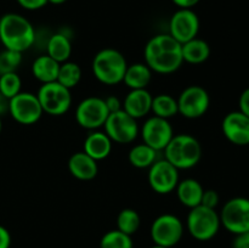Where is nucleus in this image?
<instances>
[{
	"label": "nucleus",
	"mask_w": 249,
	"mask_h": 248,
	"mask_svg": "<svg viewBox=\"0 0 249 248\" xmlns=\"http://www.w3.org/2000/svg\"><path fill=\"white\" fill-rule=\"evenodd\" d=\"M22 63V53L4 49L0 51V75L16 72Z\"/></svg>",
	"instance_id": "7c9ffc66"
},
{
	"label": "nucleus",
	"mask_w": 249,
	"mask_h": 248,
	"mask_svg": "<svg viewBox=\"0 0 249 248\" xmlns=\"http://www.w3.org/2000/svg\"><path fill=\"white\" fill-rule=\"evenodd\" d=\"M224 136L236 146L249 145V117L241 111H232L221 122Z\"/></svg>",
	"instance_id": "dca6fc26"
},
{
	"label": "nucleus",
	"mask_w": 249,
	"mask_h": 248,
	"mask_svg": "<svg viewBox=\"0 0 249 248\" xmlns=\"http://www.w3.org/2000/svg\"><path fill=\"white\" fill-rule=\"evenodd\" d=\"M11 246V235L5 226L0 225V248H10Z\"/></svg>",
	"instance_id": "e433bc0d"
},
{
	"label": "nucleus",
	"mask_w": 249,
	"mask_h": 248,
	"mask_svg": "<svg viewBox=\"0 0 249 248\" xmlns=\"http://www.w3.org/2000/svg\"><path fill=\"white\" fill-rule=\"evenodd\" d=\"M238 111L249 117V88L245 89L238 99Z\"/></svg>",
	"instance_id": "f704fd0d"
},
{
	"label": "nucleus",
	"mask_w": 249,
	"mask_h": 248,
	"mask_svg": "<svg viewBox=\"0 0 249 248\" xmlns=\"http://www.w3.org/2000/svg\"><path fill=\"white\" fill-rule=\"evenodd\" d=\"M43 108L40 106L36 94L21 91L10 99L9 114L15 122L22 125L36 124L43 116Z\"/></svg>",
	"instance_id": "f8f14e48"
},
{
	"label": "nucleus",
	"mask_w": 249,
	"mask_h": 248,
	"mask_svg": "<svg viewBox=\"0 0 249 248\" xmlns=\"http://www.w3.org/2000/svg\"><path fill=\"white\" fill-rule=\"evenodd\" d=\"M80 79H82V68L78 63L72 62V61H66L61 63L56 82L67 89L72 90L79 84Z\"/></svg>",
	"instance_id": "bb28decb"
},
{
	"label": "nucleus",
	"mask_w": 249,
	"mask_h": 248,
	"mask_svg": "<svg viewBox=\"0 0 249 248\" xmlns=\"http://www.w3.org/2000/svg\"><path fill=\"white\" fill-rule=\"evenodd\" d=\"M151 113L164 119H170L179 113L178 100L169 94H158L153 96Z\"/></svg>",
	"instance_id": "a878e982"
},
{
	"label": "nucleus",
	"mask_w": 249,
	"mask_h": 248,
	"mask_svg": "<svg viewBox=\"0 0 249 248\" xmlns=\"http://www.w3.org/2000/svg\"><path fill=\"white\" fill-rule=\"evenodd\" d=\"M2 130V122H1V117H0V134H1Z\"/></svg>",
	"instance_id": "79ce46f5"
},
{
	"label": "nucleus",
	"mask_w": 249,
	"mask_h": 248,
	"mask_svg": "<svg viewBox=\"0 0 249 248\" xmlns=\"http://www.w3.org/2000/svg\"><path fill=\"white\" fill-rule=\"evenodd\" d=\"M151 248H167V247H163V246H158V245H155V246H152V247Z\"/></svg>",
	"instance_id": "a19ab883"
},
{
	"label": "nucleus",
	"mask_w": 249,
	"mask_h": 248,
	"mask_svg": "<svg viewBox=\"0 0 249 248\" xmlns=\"http://www.w3.org/2000/svg\"><path fill=\"white\" fill-rule=\"evenodd\" d=\"M36 39V29L24 16L10 12L0 17V41L5 49L23 53L34 45Z\"/></svg>",
	"instance_id": "f03ea898"
},
{
	"label": "nucleus",
	"mask_w": 249,
	"mask_h": 248,
	"mask_svg": "<svg viewBox=\"0 0 249 248\" xmlns=\"http://www.w3.org/2000/svg\"><path fill=\"white\" fill-rule=\"evenodd\" d=\"M143 57L151 71L158 74H172L180 70L184 63L181 44L169 33L153 35L146 44Z\"/></svg>",
	"instance_id": "f257e3e1"
},
{
	"label": "nucleus",
	"mask_w": 249,
	"mask_h": 248,
	"mask_svg": "<svg viewBox=\"0 0 249 248\" xmlns=\"http://www.w3.org/2000/svg\"><path fill=\"white\" fill-rule=\"evenodd\" d=\"M44 113L49 116H63L70 111L72 106L71 90L61 85L58 82L41 84L36 92Z\"/></svg>",
	"instance_id": "423d86ee"
},
{
	"label": "nucleus",
	"mask_w": 249,
	"mask_h": 248,
	"mask_svg": "<svg viewBox=\"0 0 249 248\" xmlns=\"http://www.w3.org/2000/svg\"><path fill=\"white\" fill-rule=\"evenodd\" d=\"M219 201H220V197H219V194L215 191V190H204L203 196H202L201 204L204 207H208V208L215 209L218 207Z\"/></svg>",
	"instance_id": "2f4dec72"
},
{
	"label": "nucleus",
	"mask_w": 249,
	"mask_h": 248,
	"mask_svg": "<svg viewBox=\"0 0 249 248\" xmlns=\"http://www.w3.org/2000/svg\"><path fill=\"white\" fill-rule=\"evenodd\" d=\"M112 146H113V142L105 131L92 130L85 138L83 151L99 162L111 155Z\"/></svg>",
	"instance_id": "6ab92c4d"
},
{
	"label": "nucleus",
	"mask_w": 249,
	"mask_h": 248,
	"mask_svg": "<svg viewBox=\"0 0 249 248\" xmlns=\"http://www.w3.org/2000/svg\"><path fill=\"white\" fill-rule=\"evenodd\" d=\"M106 102V107L108 109L109 113H113V112H118L121 109H123V102L119 100V97H117L116 95H112L105 99Z\"/></svg>",
	"instance_id": "72a5a7b5"
},
{
	"label": "nucleus",
	"mask_w": 249,
	"mask_h": 248,
	"mask_svg": "<svg viewBox=\"0 0 249 248\" xmlns=\"http://www.w3.org/2000/svg\"><path fill=\"white\" fill-rule=\"evenodd\" d=\"M164 158L177 169H191L196 167L202 158V145L190 134H178L163 150Z\"/></svg>",
	"instance_id": "7ed1b4c3"
},
{
	"label": "nucleus",
	"mask_w": 249,
	"mask_h": 248,
	"mask_svg": "<svg viewBox=\"0 0 249 248\" xmlns=\"http://www.w3.org/2000/svg\"><path fill=\"white\" fill-rule=\"evenodd\" d=\"M22 80L17 72L5 73L0 75V92L7 99H12L22 91Z\"/></svg>",
	"instance_id": "c756f323"
},
{
	"label": "nucleus",
	"mask_w": 249,
	"mask_h": 248,
	"mask_svg": "<svg viewBox=\"0 0 249 248\" xmlns=\"http://www.w3.org/2000/svg\"><path fill=\"white\" fill-rule=\"evenodd\" d=\"M9 107H10V100L0 92V117L9 113Z\"/></svg>",
	"instance_id": "58836bf2"
},
{
	"label": "nucleus",
	"mask_w": 249,
	"mask_h": 248,
	"mask_svg": "<svg viewBox=\"0 0 249 248\" xmlns=\"http://www.w3.org/2000/svg\"><path fill=\"white\" fill-rule=\"evenodd\" d=\"M153 72L145 62H136L128 65L124 74L123 83L130 90L147 89L152 80Z\"/></svg>",
	"instance_id": "412c9836"
},
{
	"label": "nucleus",
	"mask_w": 249,
	"mask_h": 248,
	"mask_svg": "<svg viewBox=\"0 0 249 248\" xmlns=\"http://www.w3.org/2000/svg\"><path fill=\"white\" fill-rule=\"evenodd\" d=\"M153 96L147 89H134L126 94L123 101V111L135 119L143 118L151 113Z\"/></svg>",
	"instance_id": "f3484780"
},
{
	"label": "nucleus",
	"mask_w": 249,
	"mask_h": 248,
	"mask_svg": "<svg viewBox=\"0 0 249 248\" xmlns=\"http://www.w3.org/2000/svg\"><path fill=\"white\" fill-rule=\"evenodd\" d=\"M221 226L233 235L249 231V198L233 197L229 199L219 213Z\"/></svg>",
	"instance_id": "6e6552de"
},
{
	"label": "nucleus",
	"mask_w": 249,
	"mask_h": 248,
	"mask_svg": "<svg viewBox=\"0 0 249 248\" xmlns=\"http://www.w3.org/2000/svg\"><path fill=\"white\" fill-rule=\"evenodd\" d=\"M220 216L213 208L202 204L190 209L186 218V229L190 235L197 241H209L220 230Z\"/></svg>",
	"instance_id": "39448f33"
},
{
	"label": "nucleus",
	"mask_w": 249,
	"mask_h": 248,
	"mask_svg": "<svg viewBox=\"0 0 249 248\" xmlns=\"http://www.w3.org/2000/svg\"><path fill=\"white\" fill-rule=\"evenodd\" d=\"M175 191L180 203L191 209L201 204L204 189L198 180L186 177L178 182Z\"/></svg>",
	"instance_id": "aec40b11"
},
{
	"label": "nucleus",
	"mask_w": 249,
	"mask_h": 248,
	"mask_svg": "<svg viewBox=\"0 0 249 248\" xmlns=\"http://www.w3.org/2000/svg\"><path fill=\"white\" fill-rule=\"evenodd\" d=\"M141 225L140 214L133 208H124L117 216V230L133 236Z\"/></svg>",
	"instance_id": "cd10ccee"
},
{
	"label": "nucleus",
	"mask_w": 249,
	"mask_h": 248,
	"mask_svg": "<svg viewBox=\"0 0 249 248\" xmlns=\"http://www.w3.org/2000/svg\"><path fill=\"white\" fill-rule=\"evenodd\" d=\"M179 9H192L199 2V0H172Z\"/></svg>",
	"instance_id": "4c0bfd02"
},
{
	"label": "nucleus",
	"mask_w": 249,
	"mask_h": 248,
	"mask_svg": "<svg viewBox=\"0 0 249 248\" xmlns=\"http://www.w3.org/2000/svg\"><path fill=\"white\" fill-rule=\"evenodd\" d=\"M147 181L155 192L168 195L177 189L178 182L180 181L179 169H177L165 158H158L148 168Z\"/></svg>",
	"instance_id": "ddd939ff"
},
{
	"label": "nucleus",
	"mask_w": 249,
	"mask_h": 248,
	"mask_svg": "<svg viewBox=\"0 0 249 248\" xmlns=\"http://www.w3.org/2000/svg\"><path fill=\"white\" fill-rule=\"evenodd\" d=\"M100 248H134L131 236L119 230H109L100 240Z\"/></svg>",
	"instance_id": "c85d7f7f"
},
{
	"label": "nucleus",
	"mask_w": 249,
	"mask_h": 248,
	"mask_svg": "<svg viewBox=\"0 0 249 248\" xmlns=\"http://www.w3.org/2000/svg\"><path fill=\"white\" fill-rule=\"evenodd\" d=\"M198 32L199 18L192 9H179L170 17L169 34L180 44L197 38Z\"/></svg>",
	"instance_id": "2eb2a0df"
},
{
	"label": "nucleus",
	"mask_w": 249,
	"mask_h": 248,
	"mask_svg": "<svg viewBox=\"0 0 249 248\" xmlns=\"http://www.w3.org/2000/svg\"><path fill=\"white\" fill-rule=\"evenodd\" d=\"M104 128L112 142L121 145L131 143L140 134L138 119L129 116L123 109L109 113Z\"/></svg>",
	"instance_id": "1a4fd4ad"
},
{
	"label": "nucleus",
	"mask_w": 249,
	"mask_h": 248,
	"mask_svg": "<svg viewBox=\"0 0 249 248\" xmlns=\"http://www.w3.org/2000/svg\"><path fill=\"white\" fill-rule=\"evenodd\" d=\"M142 142L160 152L167 147L174 136V129L169 119L152 116L145 121L140 129Z\"/></svg>",
	"instance_id": "4468645a"
},
{
	"label": "nucleus",
	"mask_w": 249,
	"mask_h": 248,
	"mask_svg": "<svg viewBox=\"0 0 249 248\" xmlns=\"http://www.w3.org/2000/svg\"><path fill=\"white\" fill-rule=\"evenodd\" d=\"M68 170L71 175L82 181H89L96 177L99 173L97 160L90 157L84 151L73 153L68 159Z\"/></svg>",
	"instance_id": "a211bd4d"
},
{
	"label": "nucleus",
	"mask_w": 249,
	"mask_h": 248,
	"mask_svg": "<svg viewBox=\"0 0 249 248\" xmlns=\"http://www.w3.org/2000/svg\"><path fill=\"white\" fill-rule=\"evenodd\" d=\"M232 248H249V231L235 235L232 241Z\"/></svg>",
	"instance_id": "c9c22d12"
},
{
	"label": "nucleus",
	"mask_w": 249,
	"mask_h": 248,
	"mask_svg": "<svg viewBox=\"0 0 249 248\" xmlns=\"http://www.w3.org/2000/svg\"><path fill=\"white\" fill-rule=\"evenodd\" d=\"M60 65L61 63H58L57 61L51 58L46 53L45 55H40L34 58L33 63H32V74L41 84L56 82Z\"/></svg>",
	"instance_id": "4be33fe9"
},
{
	"label": "nucleus",
	"mask_w": 249,
	"mask_h": 248,
	"mask_svg": "<svg viewBox=\"0 0 249 248\" xmlns=\"http://www.w3.org/2000/svg\"><path fill=\"white\" fill-rule=\"evenodd\" d=\"M109 112L105 99L97 96L85 97L75 108V121L82 128L88 130H97L105 125Z\"/></svg>",
	"instance_id": "9d476101"
},
{
	"label": "nucleus",
	"mask_w": 249,
	"mask_h": 248,
	"mask_svg": "<svg viewBox=\"0 0 249 248\" xmlns=\"http://www.w3.org/2000/svg\"><path fill=\"white\" fill-rule=\"evenodd\" d=\"M45 49L46 55L57 61L58 63H63L66 61H70L71 55H72V41L67 34L57 32L49 36Z\"/></svg>",
	"instance_id": "5701e85b"
},
{
	"label": "nucleus",
	"mask_w": 249,
	"mask_h": 248,
	"mask_svg": "<svg viewBox=\"0 0 249 248\" xmlns=\"http://www.w3.org/2000/svg\"><path fill=\"white\" fill-rule=\"evenodd\" d=\"M181 53L184 62L191 65H201L211 56V46L201 38H194L181 44Z\"/></svg>",
	"instance_id": "b1692460"
},
{
	"label": "nucleus",
	"mask_w": 249,
	"mask_h": 248,
	"mask_svg": "<svg viewBox=\"0 0 249 248\" xmlns=\"http://www.w3.org/2000/svg\"><path fill=\"white\" fill-rule=\"evenodd\" d=\"M184 231L185 226L179 216L165 213L153 220L150 235L155 245L172 248L181 241Z\"/></svg>",
	"instance_id": "0eeeda50"
},
{
	"label": "nucleus",
	"mask_w": 249,
	"mask_h": 248,
	"mask_svg": "<svg viewBox=\"0 0 249 248\" xmlns=\"http://www.w3.org/2000/svg\"><path fill=\"white\" fill-rule=\"evenodd\" d=\"M177 100L179 113L187 119L201 118L211 106V96L201 85L185 88Z\"/></svg>",
	"instance_id": "9b49d317"
},
{
	"label": "nucleus",
	"mask_w": 249,
	"mask_h": 248,
	"mask_svg": "<svg viewBox=\"0 0 249 248\" xmlns=\"http://www.w3.org/2000/svg\"><path fill=\"white\" fill-rule=\"evenodd\" d=\"M17 2L23 9L29 10V11H36V10L45 6L48 4V0H17Z\"/></svg>",
	"instance_id": "473e14b6"
},
{
	"label": "nucleus",
	"mask_w": 249,
	"mask_h": 248,
	"mask_svg": "<svg viewBox=\"0 0 249 248\" xmlns=\"http://www.w3.org/2000/svg\"><path fill=\"white\" fill-rule=\"evenodd\" d=\"M67 0H48V4H53V5H62Z\"/></svg>",
	"instance_id": "ea45409f"
},
{
	"label": "nucleus",
	"mask_w": 249,
	"mask_h": 248,
	"mask_svg": "<svg viewBox=\"0 0 249 248\" xmlns=\"http://www.w3.org/2000/svg\"><path fill=\"white\" fill-rule=\"evenodd\" d=\"M158 151L146 143H138L129 151L128 160L138 169H148L158 159Z\"/></svg>",
	"instance_id": "393cba45"
},
{
	"label": "nucleus",
	"mask_w": 249,
	"mask_h": 248,
	"mask_svg": "<svg viewBox=\"0 0 249 248\" xmlns=\"http://www.w3.org/2000/svg\"><path fill=\"white\" fill-rule=\"evenodd\" d=\"M128 62L121 51L113 48L100 50L92 58L91 70L94 77L105 85L123 83Z\"/></svg>",
	"instance_id": "20e7f679"
}]
</instances>
